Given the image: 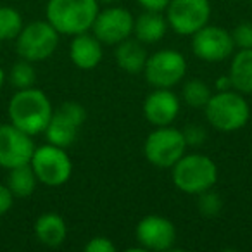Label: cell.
<instances>
[{"mask_svg": "<svg viewBox=\"0 0 252 252\" xmlns=\"http://www.w3.org/2000/svg\"><path fill=\"white\" fill-rule=\"evenodd\" d=\"M7 114L9 123L35 137L45 131L54 114V107L45 92L30 87L18 90L12 95L7 105Z\"/></svg>", "mask_w": 252, "mask_h": 252, "instance_id": "obj_1", "label": "cell"}, {"mask_svg": "<svg viewBox=\"0 0 252 252\" xmlns=\"http://www.w3.org/2000/svg\"><path fill=\"white\" fill-rule=\"evenodd\" d=\"M98 11L97 0H49L45 16L59 35L74 36L90 32Z\"/></svg>", "mask_w": 252, "mask_h": 252, "instance_id": "obj_2", "label": "cell"}, {"mask_svg": "<svg viewBox=\"0 0 252 252\" xmlns=\"http://www.w3.org/2000/svg\"><path fill=\"white\" fill-rule=\"evenodd\" d=\"M204 114L211 126L221 133H233L242 130L251 119V105L244 94L237 90L216 92L211 95L204 107Z\"/></svg>", "mask_w": 252, "mask_h": 252, "instance_id": "obj_3", "label": "cell"}, {"mask_svg": "<svg viewBox=\"0 0 252 252\" xmlns=\"http://www.w3.org/2000/svg\"><path fill=\"white\" fill-rule=\"evenodd\" d=\"M218 166L206 154H183L180 161L171 168L175 187L183 193L199 195L213 189L218 182Z\"/></svg>", "mask_w": 252, "mask_h": 252, "instance_id": "obj_4", "label": "cell"}, {"mask_svg": "<svg viewBox=\"0 0 252 252\" xmlns=\"http://www.w3.org/2000/svg\"><path fill=\"white\" fill-rule=\"evenodd\" d=\"M187 142L183 131L169 126H156L144 142V156L152 166L161 169H171L187 152Z\"/></svg>", "mask_w": 252, "mask_h": 252, "instance_id": "obj_5", "label": "cell"}, {"mask_svg": "<svg viewBox=\"0 0 252 252\" xmlns=\"http://www.w3.org/2000/svg\"><path fill=\"white\" fill-rule=\"evenodd\" d=\"M30 166L33 168L38 183L45 187H63L73 175V161L66 149L52 144L35 147Z\"/></svg>", "mask_w": 252, "mask_h": 252, "instance_id": "obj_6", "label": "cell"}, {"mask_svg": "<svg viewBox=\"0 0 252 252\" xmlns=\"http://www.w3.org/2000/svg\"><path fill=\"white\" fill-rule=\"evenodd\" d=\"M59 33L49 21H33L23 26L16 38V50L19 57L30 63L47 61L59 45Z\"/></svg>", "mask_w": 252, "mask_h": 252, "instance_id": "obj_7", "label": "cell"}, {"mask_svg": "<svg viewBox=\"0 0 252 252\" xmlns=\"http://www.w3.org/2000/svg\"><path fill=\"white\" fill-rule=\"evenodd\" d=\"M87 121V109L80 102L67 100L54 111L45 128L47 142L57 147L67 149L76 142L80 128Z\"/></svg>", "mask_w": 252, "mask_h": 252, "instance_id": "obj_8", "label": "cell"}, {"mask_svg": "<svg viewBox=\"0 0 252 252\" xmlns=\"http://www.w3.org/2000/svg\"><path fill=\"white\" fill-rule=\"evenodd\" d=\"M187 67V59L182 52L161 49L147 57L144 74L154 88H173L183 81Z\"/></svg>", "mask_w": 252, "mask_h": 252, "instance_id": "obj_9", "label": "cell"}, {"mask_svg": "<svg viewBox=\"0 0 252 252\" xmlns=\"http://www.w3.org/2000/svg\"><path fill=\"white\" fill-rule=\"evenodd\" d=\"M168 26L182 36H192L209 23V0H171L166 7Z\"/></svg>", "mask_w": 252, "mask_h": 252, "instance_id": "obj_10", "label": "cell"}, {"mask_svg": "<svg viewBox=\"0 0 252 252\" xmlns=\"http://www.w3.org/2000/svg\"><path fill=\"white\" fill-rule=\"evenodd\" d=\"M235 43L231 33L221 26L207 23L192 35V52L204 63L218 64L233 56Z\"/></svg>", "mask_w": 252, "mask_h": 252, "instance_id": "obj_11", "label": "cell"}, {"mask_svg": "<svg viewBox=\"0 0 252 252\" xmlns=\"http://www.w3.org/2000/svg\"><path fill=\"white\" fill-rule=\"evenodd\" d=\"M135 18L125 7H107L98 11L92 30L94 35L102 42V45H118L123 40L133 35Z\"/></svg>", "mask_w": 252, "mask_h": 252, "instance_id": "obj_12", "label": "cell"}, {"mask_svg": "<svg viewBox=\"0 0 252 252\" xmlns=\"http://www.w3.org/2000/svg\"><path fill=\"white\" fill-rule=\"evenodd\" d=\"M35 152L33 137L16 128L12 123L0 125V168L12 169L30 164Z\"/></svg>", "mask_w": 252, "mask_h": 252, "instance_id": "obj_13", "label": "cell"}, {"mask_svg": "<svg viewBox=\"0 0 252 252\" xmlns=\"http://www.w3.org/2000/svg\"><path fill=\"white\" fill-rule=\"evenodd\" d=\"M135 238L142 251H169L176 242V228L168 218L149 214L138 221Z\"/></svg>", "mask_w": 252, "mask_h": 252, "instance_id": "obj_14", "label": "cell"}, {"mask_svg": "<svg viewBox=\"0 0 252 252\" xmlns=\"http://www.w3.org/2000/svg\"><path fill=\"white\" fill-rule=\"evenodd\" d=\"M180 97L171 88H154L144 100V116L152 126H169L180 114Z\"/></svg>", "mask_w": 252, "mask_h": 252, "instance_id": "obj_15", "label": "cell"}, {"mask_svg": "<svg viewBox=\"0 0 252 252\" xmlns=\"http://www.w3.org/2000/svg\"><path fill=\"white\" fill-rule=\"evenodd\" d=\"M102 42L94 35V33H80L74 35L69 45V59L80 69H95L102 63L104 57V49Z\"/></svg>", "mask_w": 252, "mask_h": 252, "instance_id": "obj_16", "label": "cell"}, {"mask_svg": "<svg viewBox=\"0 0 252 252\" xmlns=\"http://www.w3.org/2000/svg\"><path fill=\"white\" fill-rule=\"evenodd\" d=\"M168 28V21H166V16H162V12L144 11L138 18H135L133 36L144 45H151V43L161 42Z\"/></svg>", "mask_w": 252, "mask_h": 252, "instance_id": "obj_17", "label": "cell"}, {"mask_svg": "<svg viewBox=\"0 0 252 252\" xmlns=\"http://www.w3.org/2000/svg\"><path fill=\"white\" fill-rule=\"evenodd\" d=\"M116 63L125 73L128 74H140L144 73L145 63H147V50L144 43L138 42L137 38H126L121 43L116 45Z\"/></svg>", "mask_w": 252, "mask_h": 252, "instance_id": "obj_18", "label": "cell"}, {"mask_svg": "<svg viewBox=\"0 0 252 252\" xmlns=\"http://www.w3.org/2000/svg\"><path fill=\"white\" fill-rule=\"evenodd\" d=\"M35 237L45 247H59L67 237V224L63 216L56 213H45L35 221Z\"/></svg>", "mask_w": 252, "mask_h": 252, "instance_id": "obj_19", "label": "cell"}, {"mask_svg": "<svg viewBox=\"0 0 252 252\" xmlns=\"http://www.w3.org/2000/svg\"><path fill=\"white\" fill-rule=\"evenodd\" d=\"M228 76L233 90L244 95L252 94V49H238L230 63Z\"/></svg>", "mask_w": 252, "mask_h": 252, "instance_id": "obj_20", "label": "cell"}, {"mask_svg": "<svg viewBox=\"0 0 252 252\" xmlns=\"http://www.w3.org/2000/svg\"><path fill=\"white\" fill-rule=\"evenodd\" d=\"M38 180L30 164H23L18 168L9 169L7 175V187L12 192V195L18 199H28L33 192H35Z\"/></svg>", "mask_w": 252, "mask_h": 252, "instance_id": "obj_21", "label": "cell"}, {"mask_svg": "<svg viewBox=\"0 0 252 252\" xmlns=\"http://www.w3.org/2000/svg\"><path fill=\"white\" fill-rule=\"evenodd\" d=\"M213 90L211 87L202 80H189L183 83L182 87V100L185 102L189 107L193 109H204L206 104L209 102Z\"/></svg>", "mask_w": 252, "mask_h": 252, "instance_id": "obj_22", "label": "cell"}, {"mask_svg": "<svg viewBox=\"0 0 252 252\" xmlns=\"http://www.w3.org/2000/svg\"><path fill=\"white\" fill-rule=\"evenodd\" d=\"M23 26V16L19 11L7 5L0 7V42H7V40H16L21 33Z\"/></svg>", "mask_w": 252, "mask_h": 252, "instance_id": "obj_23", "label": "cell"}, {"mask_svg": "<svg viewBox=\"0 0 252 252\" xmlns=\"http://www.w3.org/2000/svg\"><path fill=\"white\" fill-rule=\"evenodd\" d=\"M9 81L16 90H23V88L35 87L36 81V71L33 67V63L26 59H21L11 67L9 71Z\"/></svg>", "mask_w": 252, "mask_h": 252, "instance_id": "obj_24", "label": "cell"}, {"mask_svg": "<svg viewBox=\"0 0 252 252\" xmlns=\"http://www.w3.org/2000/svg\"><path fill=\"white\" fill-rule=\"evenodd\" d=\"M197 209L202 216L206 218H216L223 209V199L218 192L213 189L206 190V192L197 195Z\"/></svg>", "mask_w": 252, "mask_h": 252, "instance_id": "obj_25", "label": "cell"}, {"mask_svg": "<svg viewBox=\"0 0 252 252\" xmlns=\"http://www.w3.org/2000/svg\"><path fill=\"white\" fill-rule=\"evenodd\" d=\"M230 33L235 49H252V23H240Z\"/></svg>", "mask_w": 252, "mask_h": 252, "instance_id": "obj_26", "label": "cell"}, {"mask_svg": "<svg viewBox=\"0 0 252 252\" xmlns=\"http://www.w3.org/2000/svg\"><path fill=\"white\" fill-rule=\"evenodd\" d=\"M182 131H183V137H185L187 145H190V147H200V145H204L207 140L206 128L200 125H189V126H185V130H182Z\"/></svg>", "mask_w": 252, "mask_h": 252, "instance_id": "obj_27", "label": "cell"}, {"mask_svg": "<svg viewBox=\"0 0 252 252\" xmlns=\"http://www.w3.org/2000/svg\"><path fill=\"white\" fill-rule=\"evenodd\" d=\"M87 252H116V244L107 237H94L85 244Z\"/></svg>", "mask_w": 252, "mask_h": 252, "instance_id": "obj_28", "label": "cell"}, {"mask_svg": "<svg viewBox=\"0 0 252 252\" xmlns=\"http://www.w3.org/2000/svg\"><path fill=\"white\" fill-rule=\"evenodd\" d=\"M14 199L16 197L12 195V192L9 190L7 185H0V216H5L11 211Z\"/></svg>", "mask_w": 252, "mask_h": 252, "instance_id": "obj_29", "label": "cell"}, {"mask_svg": "<svg viewBox=\"0 0 252 252\" xmlns=\"http://www.w3.org/2000/svg\"><path fill=\"white\" fill-rule=\"evenodd\" d=\"M169 2L171 0H137V4L144 11H156V12H164Z\"/></svg>", "mask_w": 252, "mask_h": 252, "instance_id": "obj_30", "label": "cell"}, {"mask_svg": "<svg viewBox=\"0 0 252 252\" xmlns=\"http://www.w3.org/2000/svg\"><path fill=\"white\" fill-rule=\"evenodd\" d=\"M214 88L218 92H224V90H231V80L228 74H223V76H218L216 81H214Z\"/></svg>", "mask_w": 252, "mask_h": 252, "instance_id": "obj_31", "label": "cell"}, {"mask_svg": "<svg viewBox=\"0 0 252 252\" xmlns=\"http://www.w3.org/2000/svg\"><path fill=\"white\" fill-rule=\"evenodd\" d=\"M4 83H5V71H4V67L0 66V90H2Z\"/></svg>", "mask_w": 252, "mask_h": 252, "instance_id": "obj_32", "label": "cell"}, {"mask_svg": "<svg viewBox=\"0 0 252 252\" xmlns=\"http://www.w3.org/2000/svg\"><path fill=\"white\" fill-rule=\"evenodd\" d=\"M97 2H104V4H112V2H118V0H97Z\"/></svg>", "mask_w": 252, "mask_h": 252, "instance_id": "obj_33", "label": "cell"}]
</instances>
